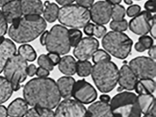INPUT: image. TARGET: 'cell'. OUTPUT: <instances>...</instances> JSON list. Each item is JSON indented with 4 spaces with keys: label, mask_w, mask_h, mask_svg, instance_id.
Wrapping results in <instances>:
<instances>
[{
    "label": "cell",
    "mask_w": 156,
    "mask_h": 117,
    "mask_svg": "<svg viewBox=\"0 0 156 117\" xmlns=\"http://www.w3.org/2000/svg\"><path fill=\"white\" fill-rule=\"evenodd\" d=\"M23 96L31 107L49 109L56 108L61 99L57 84L48 77L34 78L28 81L23 88Z\"/></svg>",
    "instance_id": "6da1fadb"
},
{
    "label": "cell",
    "mask_w": 156,
    "mask_h": 117,
    "mask_svg": "<svg viewBox=\"0 0 156 117\" xmlns=\"http://www.w3.org/2000/svg\"><path fill=\"white\" fill-rule=\"evenodd\" d=\"M46 27V21L41 16H23L12 23L8 33L14 42L25 44L35 40Z\"/></svg>",
    "instance_id": "7a4b0ae2"
},
{
    "label": "cell",
    "mask_w": 156,
    "mask_h": 117,
    "mask_svg": "<svg viewBox=\"0 0 156 117\" xmlns=\"http://www.w3.org/2000/svg\"><path fill=\"white\" fill-rule=\"evenodd\" d=\"M91 74L98 90L102 93H108L116 86L119 70L115 63L108 60L95 64Z\"/></svg>",
    "instance_id": "3957f363"
},
{
    "label": "cell",
    "mask_w": 156,
    "mask_h": 117,
    "mask_svg": "<svg viewBox=\"0 0 156 117\" xmlns=\"http://www.w3.org/2000/svg\"><path fill=\"white\" fill-rule=\"evenodd\" d=\"M114 117H140L141 112L137 96L133 92L124 91L115 95L110 101Z\"/></svg>",
    "instance_id": "277c9868"
},
{
    "label": "cell",
    "mask_w": 156,
    "mask_h": 117,
    "mask_svg": "<svg viewBox=\"0 0 156 117\" xmlns=\"http://www.w3.org/2000/svg\"><path fill=\"white\" fill-rule=\"evenodd\" d=\"M102 44L108 53L116 58L123 59L131 52L133 41L123 32L112 31L103 37Z\"/></svg>",
    "instance_id": "5b68a950"
},
{
    "label": "cell",
    "mask_w": 156,
    "mask_h": 117,
    "mask_svg": "<svg viewBox=\"0 0 156 117\" xmlns=\"http://www.w3.org/2000/svg\"><path fill=\"white\" fill-rule=\"evenodd\" d=\"M58 19L65 26L76 29L83 28L91 20L90 11L77 4L63 6L59 9Z\"/></svg>",
    "instance_id": "8992f818"
},
{
    "label": "cell",
    "mask_w": 156,
    "mask_h": 117,
    "mask_svg": "<svg viewBox=\"0 0 156 117\" xmlns=\"http://www.w3.org/2000/svg\"><path fill=\"white\" fill-rule=\"evenodd\" d=\"M27 61L21 56L15 55L8 61L4 68L5 77L10 82L14 91L19 90L21 83L27 79Z\"/></svg>",
    "instance_id": "52a82bcc"
},
{
    "label": "cell",
    "mask_w": 156,
    "mask_h": 117,
    "mask_svg": "<svg viewBox=\"0 0 156 117\" xmlns=\"http://www.w3.org/2000/svg\"><path fill=\"white\" fill-rule=\"evenodd\" d=\"M45 45L49 52L59 55L68 54L71 46L67 28L61 25L54 26L49 31Z\"/></svg>",
    "instance_id": "ba28073f"
},
{
    "label": "cell",
    "mask_w": 156,
    "mask_h": 117,
    "mask_svg": "<svg viewBox=\"0 0 156 117\" xmlns=\"http://www.w3.org/2000/svg\"><path fill=\"white\" fill-rule=\"evenodd\" d=\"M129 67L138 79H153L156 76L155 61L150 57L139 56L130 60Z\"/></svg>",
    "instance_id": "9c48e42d"
},
{
    "label": "cell",
    "mask_w": 156,
    "mask_h": 117,
    "mask_svg": "<svg viewBox=\"0 0 156 117\" xmlns=\"http://www.w3.org/2000/svg\"><path fill=\"white\" fill-rule=\"evenodd\" d=\"M87 109L76 100L67 99L59 103L55 117H87Z\"/></svg>",
    "instance_id": "30bf717a"
},
{
    "label": "cell",
    "mask_w": 156,
    "mask_h": 117,
    "mask_svg": "<svg viewBox=\"0 0 156 117\" xmlns=\"http://www.w3.org/2000/svg\"><path fill=\"white\" fill-rule=\"evenodd\" d=\"M72 97L82 104H88L94 102L98 97L96 90L84 79L75 82Z\"/></svg>",
    "instance_id": "8fae6325"
},
{
    "label": "cell",
    "mask_w": 156,
    "mask_h": 117,
    "mask_svg": "<svg viewBox=\"0 0 156 117\" xmlns=\"http://www.w3.org/2000/svg\"><path fill=\"white\" fill-rule=\"evenodd\" d=\"M99 43L96 38L87 37L82 38L74 48L73 55L78 60H87L98 49Z\"/></svg>",
    "instance_id": "7c38bea8"
},
{
    "label": "cell",
    "mask_w": 156,
    "mask_h": 117,
    "mask_svg": "<svg viewBox=\"0 0 156 117\" xmlns=\"http://www.w3.org/2000/svg\"><path fill=\"white\" fill-rule=\"evenodd\" d=\"M112 5L106 1H98L91 6L90 17L96 24H106L111 18Z\"/></svg>",
    "instance_id": "4fadbf2b"
},
{
    "label": "cell",
    "mask_w": 156,
    "mask_h": 117,
    "mask_svg": "<svg viewBox=\"0 0 156 117\" xmlns=\"http://www.w3.org/2000/svg\"><path fill=\"white\" fill-rule=\"evenodd\" d=\"M152 19V16L151 13L146 11L140 12L129 21V29L138 35L147 34L149 32Z\"/></svg>",
    "instance_id": "5bb4252c"
},
{
    "label": "cell",
    "mask_w": 156,
    "mask_h": 117,
    "mask_svg": "<svg viewBox=\"0 0 156 117\" xmlns=\"http://www.w3.org/2000/svg\"><path fill=\"white\" fill-rule=\"evenodd\" d=\"M138 81V78L129 66L124 65L119 70L118 82L122 90L131 91L134 90Z\"/></svg>",
    "instance_id": "9a60e30c"
},
{
    "label": "cell",
    "mask_w": 156,
    "mask_h": 117,
    "mask_svg": "<svg viewBox=\"0 0 156 117\" xmlns=\"http://www.w3.org/2000/svg\"><path fill=\"white\" fill-rule=\"evenodd\" d=\"M2 12L8 23H12L22 16L20 0H13L2 7Z\"/></svg>",
    "instance_id": "2e32d148"
},
{
    "label": "cell",
    "mask_w": 156,
    "mask_h": 117,
    "mask_svg": "<svg viewBox=\"0 0 156 117\" xmlns=\"http://www.w3.org/2000/svg\"><path fill=\"white\" fill-rule=\"evenodd\" d=\"M17 48L14 42L5 38L0 44V74L3 71L9 60L16 55Z\"/></svg>",
    "instance_id": "e0dca14e"
},
{
    "label": "cell",
    "mask_w": 156,
    "mask_h": 117,
    "mask_svg": "<svg viewBox=\"0 0 156 117\" xmlns=\"http://www.w3.org/2000/svg\"><path fill=\"white\" fill-rule=\"evenodd\" d=\"M87 117H114L110 104L97 101L92 103L87 109Z\"/></svg>",
    "instance_id": "ac0fdd59"
},
{
    "label": "cell",
    "mask_w": 156,
    "mask_h": 117,
    "mask_svg": "<svg viewBox=\"0 0 156 117\" xmlns=\"http://www.w3.org/2000/svg\"><path fill=\"white\" fill-rule=\"evenodd\" d=\"M23 15L41 16L44 5L41 0H20Z\"/></svg>",
    "instance_id": "d6986e66"
},
{
    "label": "cell",
    "mask_w": 156,
    "mask_h": 117,
    "mask_svg": "<svg viewBox=\"0 0 156 117\" xmlns=\"http://www.w3.org/2000/svg\"><path fill=\"white\" fill-rule=\"evenodd\" d=\"M8 116L10 117H23L28 111V104L25 100L17 98L9 105Z\"/></svg>",
    "instance_id": "ffe728a7"
},
{
    "label": "cell",
    "mask_w": 156,
    "mask_h": 117,
    "mask_svg": "<svg viewBox=\"0 0 156 117\" xmlns=\"http://www.w3.org/2000/svg\"><path fill=\"white\" fill-rule=\"evenodd\" d=\"M75 82L74 79L69 76H62L58 80L56 84L61 97L65 99H70L73 95Z\"/></svg>",
    "instance_id": "44dd1931"
},
{
    "label": "cell",
    "mask_w": 156,
    "mask_h": 117,
    "mask_svg": "<svg viewBox=\"0 0 156 117\" xmlns=\"http://www.w3.org/2000/svg\"><path fill=\"white\" fill-rule=\"evenodd\" d=\"M137 100L141 113L156 115L155 98L152 94H142L137 96Z\"/></svg>",
    "instance_id": "7402d4cb"
},
{
    "label": "cell",
    "mask_w": 156,
    "mask_h": 117,
    "mask_svg": "<svg viewBox=\"0 0 156 117\" xmlns=\"http://www.w3.org/2000/svg\"><path fill=\"white\" fill-rule=\"evenodd\" d=\"M76 60L71 55H66L61 58L58 64L59 70L66 76H73L76 73Z\"/></svg>",
    "instance_id": "603a6c76"
},
{
    "label": "cell",
    "mask_w": 156,
    "mask_h": 117,
    "mask_svg": "<svg viewBox=\"0 0 156 117\" xmlns=\"http://www.w3.org/2000/svg\"><path fill=\"white\" fill-rule=\"evenodd\" d=\"M156 89V83L153 79H140L137 82L135 90L139 95L151 94Z\"/></svg>",
    "instance_id": "cb8c5ba5"
},
{
    "label": "cell",
    "mask_w": 156,
    "mask_h": 117,
    "mask_svg": "<svg viewBox=\"0 0 156 117\" xmlns=\"http://www.w3.org/2000/svg\"><path fill=\"white\" fill-rule=\"evenodd\" d=\"M44 17L45 21L52 23L55 22L58 18L59 8L58 5L55 3H51L46 1L44 3Z\"/></svg>",
    "instance_id": "d4e9b609"
},
{
    "label": "cell",
    "mask_w": 156,
    "mask_h": 117,
    "mask_svg": "<svg viewBox=\"0 0 156 117\" xmlns=\"http://www.w3.org/2000/svg\"><path fill=\"white\" fill-rule=\"evenodd\" d=\"M13 91L10 82L6 78L0 76V105L9 100Z\"/></svg>",
    "instance_id": "484cf974"
},
{
    "label": "cell",
    "mask_w": 156,
    "mask_h": 117,
    "mask_svg": "<svg viewBox=\"0 0 156 117\" xmlns=\"http://www.w3.org/2000/svg\"><path fill=\"white\" fill-rule=\"evenodd\" d=\"M18 53L26 61H34L37 57V54L34 48L30 45L24 44L19 47Z\"/></svg>",
    "instance_id": "4316f807"
},
{
    "label": "cell",
    "mask_w": 156,
    "mask_h": 117,
    "mask_svg": "<svg viewBox=\"0 0 156 117\" xmlns=\"http://www.w3.org/2000/svg\"><path fill=\"white\" fill-rule=\"evenodd\" d=\"M25 116L26 117H55V112L52 109L34 107L28 110Z\"/></svg>",
    "instance_id": "83f0119b"
},
{
    "label": "cell",
    "mask_w": 156,
    "mask_h": 117,
    "mask_svg": "<svg viewBox=\"0 0 156 117\" xmlns=\"http://www.w3.org/2000/svg\"><path fill=\"white\" fill-rule=\"evenodd\" d=\"M93 66L87 60H78L76 62V73L79 76L87 77L92 72Z\"/></svg>",
    "instance_id": "f1b7e54d"
},
{
    "label": "cell",
    "mask_w": 156,
    "mask_h": 117,
    "mask_svg": "<svg viewBox=\"0 0 156 117\" xmlns=\"http://www.w3.org/2000/svg\"><path fill=\"white\" fill-rule=\"evenodd\" d=\"M126 13V9L124 6L119 4L115 5L112 7L111 18L113 21H121L124 19Z\"/></svg>",
    "instance_id": "f546056e"
},
{
    "label": "cell",
    "mask_w": 156,
    "mask_h": 117,
    "mask_svg": "<svg viewBox=\"0 0 156 117\" xmlns=\"http://www.w3.org/2000/svg\"><path fill=\"white\" fill-rule=\"evenodd\" d=\"M68 35L71 47H75L82 39L83 33L79 29L72 28L68 30Z\"/></svg>",
    "instance_id": "4dcf8cb0"
},
{
    "label": "cell",
    "mask_w": 156,
    "mask_h": 117,
    "mask_svg": "<svg viewBox=\"0 0 156 117\" xmlns=\"http://www.w3.org/2000/svg\"><path fill=\"white\" fill-rule=\"evenodd\" d=\"M93 61L95 64L111 60V57L108 52L103 49H98L93 55Z\"/></svg>",
    "instance_id": "1f68e13d"
},
{
    "label": "cell",
    "mask_w": 156,
    "mask_h": 117,
    "mask_svg": "<svg viewBox=\"0 0 156 117\" xmlns=\"http://www.w3.org/2000/svg\"><path fill=\"white\" fill-rule=\"evenodd\" d=\"M109 27L113 31L123 32L127 29L128 27L127 21L125 19L121 21H112L109 24Z\"/></svg>",
    "instance_id": "d6a6232c"
},
{
    "label": "cell",
    "mask_w": 156,
    "mask_h": 117,
    "mask_svg": "<svg viewBox=\"0 0 156 117\" xmlns=\"http://www.w3.org/2000/svg\"><path fill=\"white\" fill-rule=\"evenodd\" d=\"M38 64L40 67L45 69L49 71L53 69L54 66L46 55H41L38 58Z\"/></svg>",
    "instance_id": "836d02e7"
},
{
    "label": "cell",
    "mask_w": 156,
    "mask_h": 117,
    "mask_svg": "<svg viewBox=\"0 0 156 117\" xmlns=\"http://www.w3.org/2000/svg\"><path fill=\"white\" fill-rule=\"evenodd\" d=\"M107 28L102 25L94 24L92 29V35L98 38L104 37L106 34Z\"/></svg>",
    "instance_id": "e575fe53"
},
{
    "label": "cell",
    "mask_w": 156,
    "mask_h": 117,
    "mask_svg": "<svg viewBox=\"0 0 156 117\" xmlns=\"http://www.w3.org/2000/svg\"><path fill=\"white\" fill-rule=\"evenodd\" d=\"M138 42H139L146 48V50L149 49L153 45V39L149 36L142 35L139 38Z\"/></svg>",
    "instance_id": "d590c367"
},
{
    "label": "cell",
    "mask_w": 156,
    "mask_h": 117,
    "mask_svg": "<svg viewBox=\"0 0 156 117\" xmlns=\"http://www.w3.org/2000/svg\"><path fill=\"white\" fill-rule=\"evenodd\" d=\"M8 23L0 10V37H3L8 30Z\"/></svg>",
    "instance_id": "8d00e7d4"
},
{
    "label": "cell",
    "mask_w": 156,
    "mask_h": 117,
    "mask_svg": "<svg viewBox=\"0 0 156 117\" xmlns=\"http://www.w3.org/2000/svg\"><path fill=\"white\" fill-rule=\"evenodd\" d=\"M140 10L141 8L140 5H131L129 6L126 12L129 17H134L140 12Z\"/></svg>",
    "instance_id": "74e56055"
},
{
    "label": "cell",
    "mask_w": 156,
    "mask_h": 117,
    "mask_svg": "<svg viewBox=\"0 0 156 117\" xmlns=\"http://www.w3.org/2000/svg\"><path fill=\"white\" fill-rule=\"evenodd\" d=\"M144 8L146 11L151 13L156 12V2L155 0H148L144 5Z\"/></svg>",
    "instance_id": "f35d334b"
},
{
    "label": "cell",
    "mask_w": 156,
    "mask_h": 117,
    "mask_svg": "<svg viewBox=\"0 0 156 117\" xmlns=\"http://www.w3.org/2000/svg\"><path fill=\"white\" fill-rule=\"evenodd\" d=\"M47 55L50 59L51 62L52 64L54 66L58 65L61 58L60 55L56 54V53L49 52L47 54Z\"/></svg>",
    "instance_id": "ab89813d"
},
{
    "label": "cell",
    "mask_w": 156,
    "mask_h": 117,
    "mask_svg": "<svg viewBox=\"0 0 156 117\" xmlns=\"http://www.w3.org/2000/svg\"><path fill=\"white\" fill-rule=\"evenodd\" d=\"M75 1L78 5L88 8L93 5L94 0H75Z\"/></svg>",
    "instance_id": "60d3db41"
},
{
    "label": "cell",
    "mask_w": 156,
    "mask_h": 117,
    "mask_svg": "<svg viewBox=\"0 0 156 117\" xmlns=\"http://www.w3.org/2000/svg\"><path fill=\"white\" fill-rule=\"evenodd\" d=\"M150 33L154 39L156 37V15L152 16V22L150 29Z\"/></svg>",
    "instance_id": "b9f144b4"
},
{
    "label": "cell",
    "mask_w": 156,
    "mask_h": 117,
    "mask_svg": "<svg viewBox=\"0 0 156 117\" xmlns=\"http://www.w3.org/2000/svg\"><path fill=\"white\" fill-rule=\"evenodd\" d=\"M36 75L39 77H47V76H48L50 75V72L49 70H47L45 69L39 67L37 68Z\"/></svg>",
    "instance_id": "7bdbcfd3"
},
{
    "label": "cell",
    "mask_w": 156,
    "mask_h": 117,
    "mask_svg": "<svg viewBox=\"0 0 156 117\" xmlns=\"http://www.w3.org/2000/svg\"><path fill=\"white\" fill-rule=\"evenodd\" d=\"M94 23H89L84 27L83 32L88 37H92V29Z\"/></svg>",
    "instance_id": "ee69618b"
},
{
    "label": "cell",
    "mask_w": 156,
    "mask_h": 117,
    "mask_svg": "<svg viewBox=\"0 0 156 117\" xmlns=\"http://www.w3.org/2000/svg\"><path fill=\"white\" fill-rule=\"evenodd\" d=\"M37 68L34 64H30L27 68V74L30 77L33 76L36 74Z\"/></svg>",
    "instance_id": "f6af8a7d"
},
{
    "label": "cell",
    "mask_w": 156,
    "mask_h": 117,
    "mask_svg": "<svg viewBox=\"0 0 156 117\" xmlns=\"http://www.w3.org/2000/svg\"><path fill=\"white\" fill-rule=\"evenodd\" d=\"M150 58L152 59H156V47L155 45L151 46L149 49H148V52Z\"/></svg>",
    "instance_id": "bcb514c9"
},
{
    "label": "cell",
    "mask_w": 156,
    "mask_h": 117,
    "mask_svg": "<svg viewBox=\"0 0 156 117\" xmlns=\"http://www.w3.org/2000/svg\"><path fill=\"white\" fill-rule=\"evenodd\" d=\"M48 33H49V31H47V30H46V31L45 30L41 35L40 42H41V44L42 45H45L46 40H47V36H48Z\"/></svg>",
    "instance_id": "7dc6e473"
},
{
    "label": "cell",
    "mask_w": 156,
    "mask_h": 117,
    "mask_svg": "<svg viewBox=\"0 0 156 117\" xmlns=\"http://www.w3.org/2000/svg\"><path fill=\"white\" fill-rule=\"evenodd\" d=\"M55 1L60 5L62 6H65V5L72 4L75 0H55Z\"/></svg>",
    "instance_id": "c3c4849f"
},
{
    "label": "cell",
    "mask_w": 156,
    "mask_h": 117,
    "mask_svg": "<svg viewBox=\"0 0 156 117\" xmlns=\"http://www.w3.org/2000/svg\"><path fill=\"white\" fill-rule=\"evenodd\" d=\"M7 108L3 106L0 105V117H8Z\"/></svg>",
    "instance_id": "681fc988"
},
{
    "label": "cell",
    "mask_w": 156,
    "mask_h": 117,
    "mask_svg": "<svg viewBox=\"0 0 156 117\" xmlns=\"http://www.w3.org/2000/svg\"><path fill=\"white\" fill-rule=\"evenodd\" d=\"M135 48L137 52H143L146 50L145 47L139 42L136 43L135 45Z\"/></svg>",
    "instance_id": "f907efd6"
},
{
    "label": "cell",
    "mask_w": 156,
    "mask_h": 117,
    "mask_svg": "<svg viewBox=\"0 0 156 117\" xmlns=\"http://www.w3.org/2000/svg\"><path fill=\"white\" fill-rule=\"evenodd\" d=\"M99 99H100V101L106 102V103H108L111 100L110 97L106 94H103V95H101L99 97Z\"/></svg>",
    "instance_id": "816d5d0a"
},
{
    "label": "cell",
    "mask_w": 156,
    "mask_h": 117,
    "mask_svg": "<svg viewBox=\"0 0 156 117\" xmlns=\"http://www.w3.org/2000/svg\"><path fill=\"white\" fill-rule=\"evenodd\" d=\"M106 2L109 3L111 5L119 4L121 2L122 0H105Z\"/></svg>",
    "instance_id": "f5cc1de1"
},
{
    "label": "cell",
    "mask_w": 156,
    "mask_h": 117,
    "mask_svg": "<svg viewBox=\"0 0 156 117\" xmlns=\"http://www.w3.org/2000/svg\"><path fill=\"white\" fill-rule=\"evenodd\" d=\"M12 1L13 0H0V7H2L5 4Z\"/></svg>",
    "instance_id": "db71d44e"
},
{
    "label": "cell",
    "mask_w": 156,
    "mask_h": 117,
    "mask_svg": "<svg viewBox=\"0 0 156 117\" xmlns=\"http://www.w3.org/2000/svg\"><path fill=\"white\" fill-rule=\"evenodd\" d=\"M124 2L126 4L128 5H131L133 3L132 0H124Z\"/></svg>",
    "instance_id": "11a10c76"
},
{
    "label": "cell",
    "mask_w": 156,
    "mask_h": 117,
    "mask_svg": "<svg viewBox=\"0 0 156 117\" xmlns=\"http://www.w3.org/2000/svg\"><path fill=\"white\" fill-rule=\"evenodd\" d=\"M143 117H156V115L151 114V113H148V114H145Z\"/></svg>",
    "instance_id": "9f6ffc18"
},
{
    "label": "cell",
    "mask_w": 156,
    "mask_h": 117,
    "mask_svg": "<svg viewBox=\"0 0 156 117\" xmlns=\"http://www.w3.org/2000/svg\"><path fill=\"white\" fill-rule=\"evenodd\" d=\"M4 39H5V38H4V37H0V44L3 41Z\"/></svg>",
    "instance_id": "6f0895ef"
},
{
    "label": "cell",
    "mask_w": 156,
    "mask_h": 117,
    "mask_svg": "<svg viewBox=\"0 0 156 117\" xmlns=\"http://www.w3.org/2000/svg\"><path fill=\"white\" fill-rule=\"evenodd\" d=\"M136 1H140V0H136Z\"/></svg>",
    "instance_id": "680465c9"
}]
</instances>
